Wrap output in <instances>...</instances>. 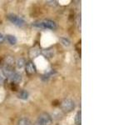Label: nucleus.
<instances>
[{
    "mask_svg": "<svg viewBox=\"0 0 133 125\" xmlns=\"http://www.w3.org/2000/svg\"><path fill=\"white\" fill-rule=\"evenodd\" d=\"M15 64H16V67L18 68H23V67H25L26 65V60L24 59L23 58H20L18 59H17V61L15 62Z\"/></svg>",
    "mask_w": 133,
    "mask_h": 125,
    "instance_id": "nucleus-10",
    "label": "nucleus"
},
{
    "mask_svg": "<svg viewBox=\"0 0 133 125\" xmlns=\"http://www.w3.org/2000/svg\"><path fill=\"white\" fill-rule=\"evenodd\" d=\"M60 108L62 112L68 114V113H71L75 108V103L71 98H65L62 101Z\"/></svg>",
    "mask_w": 133,
    "mask_h": 125,
    "instance_id": "nucleus-3",
    "label": "nucleus"
},
{
    "mask_svg": "<svg viewBox=\"0 0 133 125\" xmlns=\"http://www.w3.org/2000/svg\"><path fill=\"white\" fill-rule=\"evenodd\" d=\"M9 79L14 83H19L21 81H22V75L18 73L15 72L12 74V76L9 78Z\"/></svg>",
    "mask_w": 133,
    "mask_h": 125,
    "instance_id": "nucleus-8",
    "label": "nucleus"
},
{
    "mask_svg": "<svg viewBox=\"0 0 133 125\" xmlns=\"http://www.w3.org/2000/svg\"><path fill=\"white\" fill-rule=\"evenodd\" d=\"M7 18L10 23H12V24H14L15 26H18V27H23L24 25L26 24V21L23 18H21V17L16 14H8Z\"/></svg>",
    "mask_w": 133,
    "mask_h": 125,
    "instance_id": "nucleus-4",
    "label": "nucleus"
},
{
    "mask_svg": "<svg viewBox=\"0 0 133 125\" xmlns=\"http://www.w3.org/2000/svg\"><path fill=\"white\" fill-rule=\"evenodd\" d=\"M5 39L8 41V43L11 44V45H15L17 43V38L14 35H12V34H7L5 36Z\"/></svg>",
    "mask_w": 133,
    "mask_h": 125,
    "instance_id": "nucleus-9",
    "label": "nucleus"
},
{
    "mask_svg": "<svg viewBox=\"0 0 133 125\" xmlns=\"http://www.w3.org/2000/svg\"><path fill=\"white\" fill-rule=\"evenodd\" d=\"M40 53H41L40 48L37 47V46H35V47H33L30 49V51H29V56L31 58H37Z\"/></svg>",
    "mask_w": 133,
    "mask_h": 125,
    "instance_id": "nucleus-7",
    "label": "nucleus"
},
{
    "mask_svg": "<svg viewBox=\"0 0 133 125\" xmlns=\"http://www.w3.org/2000/svg\"><path fill=\"white\" fill-rule=\"evenodd\" d=\"M60 42H61V43L65 46V47H68V46H70L71 44V41L69 40V39H68V38H66V37H62L60 38Z\"/></svg>",
    "mask_w": 133,
    "mask_h": 125,
    "instance_id": "nucleus-14",
    "label": "nucleus"
},
{
    "mask_svg": "<svg viewBox=\"0 0 133 125\" xmlns=\"http://www.w3.org/2000/svg\"><path fill=\"white\" fill-rule=\"evenodd\" d=\"M3 77L0 76V84H1V83H3Z\"/></svg>",
    "mask_w": 133,
    "mask_h": 125,
    "instance_id": "nucleus-17",
    "label": "nucleus"
},
{
    "mask_svg": "<svg viewBox=\"0 0 133 125\" xmlns=\"http://www.w3.org/2000/svg\"><path fill=\"white\" fill-rule=\"evenodd\" d=\"M25 71H26V73L28 75L31 76V75H33L37 73V68L32 61H28L25 65Z\"/></svg>",
    "mask_w": 133,
    "mask_h": 125,
    "instance_id": "nucleus-5",
    "label": "nucleus"
},
{
    "mask_svg": "<svg viewBox=\"0 0 133 125\" xmlns=\"http://www.w3.org/2000/svg\"><path fill=\"white\" fill-rule=\"evenodd\" d=\"M74 123L76 125H82V112L81 110L77 113L74 118Z\"/></svg>",
    "mask_w": 133,
    "mask_h": 125,
    "instance_id": "nucleus-11",
    "label": "nucleus"
},
{
    "mask_svg": "<svg viewBox=\"0 0 133 125\" xmlns=\"http://www.w3.org/2000/svg\"><path fill=\"white\" fill-rule=\"evenodd\" d=\"M18 125H32L31 121L27 118H23L18 120Z\"/></svg>",
    "mask_w": 133,
    "mask_h": 125,
    "instance_id": "nucleus-13",
    "label": "nucleus"
},
{
    "mask_svg": "<svg viewBox=\"0 0 133 125\" xmlns=\"http://www.w3.org/2000/svg\"><path fill=\"white\" fill-rule=\"evenodd\" d=\"M32 26L37 28L50 29V30H55L57 28V25L55 21L51 19H43V20L37 21V22L32 23Z\"/></svg>",
    "mask_w": 133,
    "mask_h": 125,
    "instance_id": "nucleus-1",
    "label": "nucleus"
},
{
    "mask_svg": "<svg viewBox=\"0 0 133 125\" xmlns=\"http://www.w3.org/2000/svg\"><path fill=\"white\" fill-rule=\"evenodd\" d=\"M46 3L48 4V5H52V6H56L57 5V1H47Z\"/></svg>",
    "mask_w": 133,
    "mask_h": 125,
    "instance_id": "nucleus-15",
    "label": "nucleus"
},
{
    "mask_svg": "<svg viewBox=\"0 0 133 125\" xmlns=\"http://www.w3.org/2000/svg\"><path fill=\"white\" fill-rule=\"evenodd\" d=\"M4 40H5V36H4L3 34H2V33H0V44L3 43Z\"/></svg>",
    "mask_w": 133,
    "mask_h": 125,
    "instance_id": "nucleus-16",
    "label": "nucleus"
},
{
    "mask_svg": "<svg viewBox=\"0 0 133 125\" xmlns=\"http://www.w3.org/2000/svg\"><path fill=\"white\" fill-rule=\"evenodd\" d=\"M52 118L48 113H42L37 117L36 125H52Z\"/></svg>",
    "mask_w": 133,
    "mask_h": 125,
    "instance_id": "nucleus-2",
    "label": "nucleus"
},
{
    "mask_svg": "<svg viewBox=\"0 0 133 125\" xmlns=\"http://www.w3.org/2000/svg\"><path fill=\"white\" fill-rule=\"evenodd\" d=\"M18 97L20 99H23V100H27L29 97V93L28 92H27L26 90H22L20 91L18 94Z\"/></svg>",
    "mask_w": 133,
    "mask_h": 125,
    "instance_id": "nucleus-12",
    "label": "nucleus"
},
{
    "mask_svg": "<svg viewBox=\"0 0 133 125\" xmlns=\"http://www.w3.org/2000/svg\"><path fill=\"white\" fill-rule=\"evenodd\" d=\"M15 60L12 56H6L4 58L2 67H8V68H14Z\"/></svg>",
    "mask_w": 133,
    "mask_h": 125,
    "instance_id": "nucleus-6",
    "label": "nucleus"
}]
</instances>
